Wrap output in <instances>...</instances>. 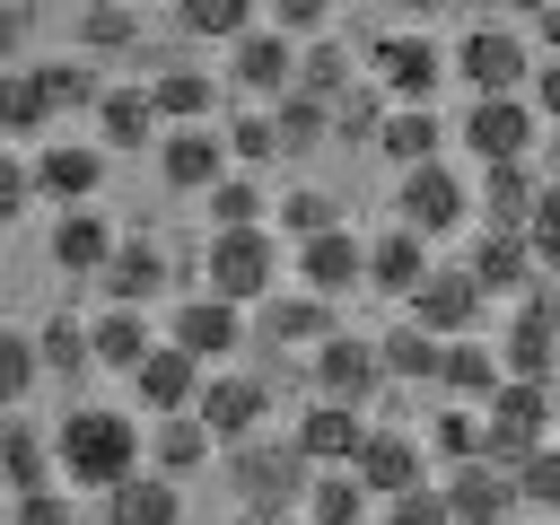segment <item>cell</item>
Masks as SVG:
<instances>
[{"instance_id": "obj_28", "label": "cell", "mask_w": 560, "mask_h": 525, "mask_svg": "<svg viewBox=\"0 0 560 525\" xmlns=\"http://www.w3.org/2000/svg\"><path fill=\"white\" fill-rule=\"evenodd\" d=\"M420 271H429V236L394 219L385 236H368V280H359V289H385V298H402Z\"/></svg>"}, {"instance_id": "obj_9", "label": "cell", "mask_w": 560, "mask_h": 525, "mask_svg": "<svg viewBox=\"0 0 560 525\" xmlns=\"http://www.w3.org/2000/svg\"><path fill=\"white\" fill-rule=\"evenodd\" d=\"M368 79H376L394 105H429V96L446 88V52L402 26V35H376V44H368Z\"/></svg>"}, {"instance_id": "obj_39", "label": "cell", "mask_w": 560, "mask_h": 525, "mask_svg": "<svg viewBox=\"0 0 560 525\" xmlns=\"http://www.w3.org/2000/svg\"><path fill=\"white\" fill-rule=\"evenodd\" d=\"M192 464H210V429L192 420V411H158V472H192Z\"/></svg>"}, {"instance_id": "obj_34", "label": "cell", "mask_w": 560, "mask_h": 525, "mask_svg": "<svg viewBox=\"0 0 560 525\" xmlns=\"http://www.w3.org/2000/svg\"><path fill=\"white\" fill-rule=\"evenodd\" d=\"M376 149H385L394 166H420V158H438V149H446V122H438V105H394V114L376 122Z\"/></svg>"}, {"instance_id": "obj_23", "label": "cell", "mask_w": 560, "mask_h": 525, "mask_svg": "<svg viewBox=\"0 0 560 525\" xmlns=\"http://www.w3.org/2000/svg\"><path fill=\"white\" fill-rule=\"evenodd\" d=\"M105 525H184V490H175V472H122L114 490H105Z\"/></svg>"}, {"instance_id": "obj_19", "label": "cell", "mask_w": 560, "mask_h": 525, "mask_svg": "<svg viewBox=\"0 0 560 525\" xmlns=\"http://www.w3.org/2000/svg\"><path fill=\"white\" fill-rule=\"evenodd\" d=\"M385 385V359H376V341H359V332H324L315 341V394H332V402H359L368 411V394Z\"/></svg>"}, {"instance_id": "obj_17", "label": "cell", "mask_w": 560, "mask_h": 525, "mask_svg": "<svg viewBox=\"0 0 560 525\" xmlns=\"http://www.w3.org/2000/svg\"><path fill=\"white\" fill-rule=\"evenodd\" d=\"M228 79H236L245 96H280V88L298 79V35H280V26L228 35Z\"/></svg>"}, {"instance_id": "obj_53", "label": "cell", "mask_w": 560, "mask_h": 525, "mask_svg": "<svg viewBox=\"0 0 560 525\" xmlns=\"http://www.w3.org/2000/svg\"><path fill=\"white\" fill-rule=\"evenodd\" d=\"M79 35H88L96 52H114V44H131L140 26H131V9H122V0H88V26H79Z\"/></svg>"}, {"instance_id": "obj_33", "label": "cell", "mask_w": 560, "mask_h": 525, "mask_svg": "<svg viewBox=\"0 0 560 525\" xmlns=\"http://www.w3.org/2000/svg\"><path fill=\"white\" fill-rule=\"evenodd\" d=\"M324 131H332V105H324V96H306V88H280V96H271V140H280V158L324 149Z\"/></svg>"}, {"instance_id": "obj_30", "label": "cell", "mask_w": 560, "mask_h": 525, "mask_svg": "<svg viewBox=\"0 0 560 525\" xmlns=\"http://www.w3.org/2000/svg\"><path fill=\"white\" fill-rule=\"evenodd\" d=\"M298 516H306V525H359V516H368L359 472H350V464H315L306 490H298Z\"/></svg>"}, {"instance_id": "obj_41", "label": "cell", "mask_w": 560, "mask_h": 525, "mask_svg": "<svg viewBox=\"0 0 560 525\" xmlns=\"http://www.w3.org/2000/svg\"><path fill=\"white\" fill-rule=\"evenodd\" d=\"M0 481H9V490H35V481H52V446H44L35 429H18V420L0 429Z\"/></svg>"}, {"instance_id": "obj_37", "label": "cell", "mask_w": 560, "mask_h": 525, "mask_svg": "<svg viewBox=\"0 0 560 525\" xmlns=\"http://www.w3.org/2000/svg\"><path fill=\"white\" fill-rule=\"evenodd\" d=\"M376 359H385V376H402V385H438V332H420L411 315L376 341Z\"/></svg>"}, {"instance_id": "obj_47", "label": "cell", "mask_w": 560, "mask_h": 525, "mask_svg": "<svg viewBox=\"0 0 560 525\" xmlns=\"http://www.w3.org/2000/svg\"><path fill=\"white\" fill-rule=\"evenodd\" d=\"M262 210H271V201H262L254 175H219V184H210V219H219V228H245V219H262Z\"/></svg>"}, {"instance_id": "obj_1", "label": "cell", "mask_w": 560, "mask_h": 525, "mask_svg": "<svg viewBox=\"0 0 560 525\" xmlns=\"http://www.w3.org/2000/svg\"><path fill=\"white\" fill-rule=\"evenodd\" d=\"M131 464H140V420H131V411H114V402L61 411V429H52V472H61L70 490H114Z\"/></svg>"}, {"instance_id": "obj_4", "label": "cell", "mask_w": 560, "mask_h": 525, "mask_svg": "<svg viewBox=\"0 0 560 525\" xmlns=\"http://www.w3.org/2000/svg\"><path fill=\"white\" fill-rule=\"evenodd\" d=\"M394 219H402V228H420L429 245H438V236H455V228L472 219V184L446 166V149H438V158H420V166H402V184H394Z\"/></svg>"}, {"instance_id": "obj_51", "label": "cell", "mask_w": 560, "mask_h": 525, "mask_svg": "<svg viewBox=\"0 0 560 525\" xmlns=\"http://www.w3.org/2000/svg\"><path fill=\"white\" fill-rule=\"evenodd\" d=\"M228 158H236V166H262V158H280V140H271V114H236V122H228Z\"/></svg>"}, {"instance_id": "obj_22", "label": "cell", "mask_w": 560, "mask_h": 525, "mask_svg": "<svg viewBox=\"0 0 560 525\" xmlns=\"http://www.w3.org/2000/svg\"><path fill=\"white\" fill-rule=\"evenodd\" d=\"M359 438H368V411H359V402H332V394H315V402H306V420L289 429V446H298L306 464H350V455H359Z\"/></svg>"}, {"instance_id": "obj_45", "label": "cell", "mask_w": 560, "mask_h": 525, "mask_svg": "<svg viewBox=\"0 0 560 525\" xmlns=\"http://www.w3.org/2000/svg\"><path fill=\"white\" fill-rule=\"evenodd\" d=\"M525 245H534L542 280H560V184H542V192H534V210H525Z\"/></svg>"}, {"instance_id": "obj_58", "label": "cell", "mask_w": 560, "mask_h": 525, "mask_svg": "<svg viewBox=\"0 0 560 525\" xmlns=\"http://www.w3.org/2000/svg\"><path fill=\"white\" fill-rule=\"evenodd\" d=\"M534 35H542V44L560 52V0H542V9H534Z\"/></svg>"}, {"instance_id": "obj_44", "label": "cell", "mask_w": 560, "mask_h": 525, "mask_svg": "<svg viewBox=\"0 0 560 525\" xmlns=\"http://www.w3.org/2000/svg\"><path fill=\"white\" fill-rule=\"evenodd\" d=\"M429 455H481V402H446L438 420H429Z\"/></svg>"}, {"instance_id": "obj_20", "label": "cell", "mask_w": 560, "mask_h": 525, "mask_svg": "<svg viewBox=\"0 0 560 525\" xmlns=\"http://www.w3.org/2000/svg\"><path fill=\"white\" fill-rule=\"evenodd\" d=\"M490 298H525L534 280H542V262H534V245H525V228H490L481 219V236H472V262H464Z\"/></svg>"}, {"instance_id": "obj_64", "label": "cell", "mask_w": 560, "mask_h": 525, "mask_svg": "<svg viewBox=\"0 0 560 525\" xmlns=\"http://www.w3.org/2000/svg\"><path fill=\"white\" fill-rule=\"evenodd\" d=\"M359 525H368V516H359Z\"/></svg>"}, {"instance_id": "obj_61", "label": "cell", "mask_w": 560, "mask_h": 525, "mask_svg": "<svg viewBox=\"0 0 560 525\" xmlns=\"http://www.w3.org/2000/svg\"><path fill=\"white\" fill-rule=\"evenodd\" d=\"M508 9H525V18H534V9H542V0H508Z\"/></svg>"}, {"instance_id": "obj_29", "label": "cell", "mask_w": 560, "mask_h": 525, "mask_svg": "<svg viewBox=\"0 0 560 525\" xmlns=\"http://www.w3.org/2000/svg\"><path fill=\"white\" fill-rule=\"evenodd\" d=\"M114 254V228L88 210V201H70L61 219H52V262L70 271V280H96V262Z\"/></svg>"}, {"instance_id": "obj_15", "label": "cell", "mask_w": 560, "mask_h": 525, "mask_svg": "<svg viewBox=\"0 0 560 525\" xmlns=\"http://www.w3.org/2000/svg\"><path fill=\"white\" fill-rule=\"evenodd\" d=\"M26 175H35V201H96V184H105V149L96 140H44L35 158H26Z\"/></svg>"}, {"instance_id": "obj_48", "label": "cell", "mask_w": 560, "mask_h": 525, "mask_svg": "<svg viewBox=\"0 0 560 525\" xmlns=\"http://www.w3.org/2000/svg\"><path fill=\"white\" fill-rule=\"evenodd\" d=\"M35 79H44L52 114H70V105H96V79H88L79 61H35Z\"/></svg>"}, {"instance_id": "obj_3", "label": "cell", "mask_w": 560, "mask_h": 525, "mask_svg": "<svg viewBox=\"0 0 560 525\" xmlns=\"http://www.w3.org/2000/svg\"><path fill=\"white\" fill-rule=\"evenodd\" d=\"M542 438H551V385L542 376H499L490 402H481V455L490 464H516Z\"/></svg>"}, {"instance_id": "obj_63", "label": "cell", "mask_w": 560, "mask_h": 525, "mask_svg": "<svg viewBox=\"0 0 560 525\" xmlns=\"http://www.w3.org/2000/svg\"><path fill=\"white\" fill-rule=\"evenodd\" d=\"M508 525H516V516H508Z\"/></svg>"}, {"instance_id": "obj_14", "label": "cell", "mask_w": 560, "mask_h": 525, "mask_svg": "<svg viewBox=\"0 0 560 525\" xmlns=\"http://www.w3.org/2000/svg\"><path fill=\"white\" fill-rule=\"evenodd\" d=\"M149 149H158L166 192H210V184L228 175V140H219L210 122H175V131H158Z\"/></svg>"}, {"instance_id": "obj_25", "label": "cell", "mask_w": 560, "mask_h": 525, "mask_svg": "<svg viewBox=\"0 0 560 525\" xmlns=\"http://www.w3.org/2000/svg\"><path fill=\"white\" fill-rule=\"evenodd\" d=\"M254 306H262L254 332H262L271 350H298V341H324V332H332V298H315V289H289V298L271 289V298H254Z\"/></svg>"}, {"instance_id": "obj_8", "label": "cell", "mask_w": 560, "mask_h": 525, "mask_svg": "<svg viewBox=\"0 0 560 525\" xmlns=\"http://www.w3.org/2000/svg\"><path fill=\"white\" fill-rule=\"evenodd\" d=\"M402 306H411V324L420 332H438V341H455V332H472L481 324V306H490V289L464 271V262H429L411 289H402Z\"/></svg>"}, {"instance_id": "obj_21", "label": "cell", "mask_w": 560, "mask_h": 525, "mask_svg": "<svg viewBox=\"0 0 560 525\" xmlns=\"http://www.w3.org/2000/svg\"><path fill=\"white\" fill-rule=\"evenodd\" d=\"M131 394H140L149 411H192V394H201V359L175 350V341H149V350L131 359Z\"/></svg>"}, {"instance_id": "obj_56", "label": "cell", "mask_w": 560, "mask_h": 525, "mask_svg": "<svg viewBox=\"0 0 560 525\" xmlns=\"http://www.w3.org/2000/svg\"><path fill=\"white\" fill-rule=\"evenodd\" d=\"M525 105H534V114H542V122H560V52H551V61H534V70H525Z\"/></svg>"}, {"instance_id": "obj_38", "label": "cell", "mask_w": 560, "mask_h": 525, "mask_svg": "<svg viewBox=\"0 0 560 525\" xmlns=\"http://www.w3.org/2000/svg\"><path fill=\"white\" fill-rule=\"evenodd\" d=\"M508 472H516V508H534V516H560V438L525 446Z\"/></svg>"}, {"instance_id": "obj_60", "label": "cell", "mask_w": 560, "mask_h": 525, "mask_svg": "<svg viewBox=\"0 0 560 525\" xmlns=\"http://www.w3.org/2000/svg\"><path fill=\"white\" fill-rule=\"evenodd\" d=\"M551 429H560V376H551Z\"/></svg>"}, {"instance_id": "obj_11", "label": "cell", "mask_w": 560, "mask_h": 525, "mask_svg": "<svg viewBox=\"0 0 560 525\" xmlns=\"http://www.w3.org/2000/svg\"><path fill=\"white\" fill-rule=\"evenodd\" d=\"M438 499H446L455 525H508L516 516V472L490 464V455H455L446 481H438Z\"/></svg>"}, {"instance_id": "obj_2", "label": "cell", "mask_w": 560, "mask_h": 525, "mask_svg": "<svg viewBox=\"0 0 560 525\" xmlns=\"http://www.w3.org/2000/svg\"><path fill=\"white\" fill-rule=\"evenodd\" d=\"M201 280H210V298H236V306L271 298V289H280V236H271L262 219H245V228H210Z\"/></svg>"}, {"instance_id": "obj_62", "label": "cell", "mask_w": 560, "mask_h": 525, "mask_svg": "<svg viewBox=\"0 0 560 525\" xmlns=\"http://www.w3.org/2000/svg\"><path fill=\"white\" fill-rule=\"evenodd\" d=\"M534 525H560V516H534Z\"/></svg>"}, {"instance_id": "obj_42", "label": "cell", "mask_w": 560, "mask_h": 525, "mask_svg": "<svg viewBox=\"0 0 560 525\" xmlns=\"http://www.w3.org/2000/svg\"><path fill=\"white\" fill-rule=\"evenodd\" d=\"M35 376H44V359H35V332L0 324V411H18V402L35 394Z\"/></svg>"}, {"instance_id": "obj_12", "label": "cell", "mask_w": 560, "mask_h": 525, "mask_svg": "<svg viewBox=\"0 0 560 525\" xmlns=\"http://www.w3.org/2000/svg\"><path fill=\"white\" fill-rule=\"evenodd\" d=\"M534 131H542V114L525 105V88L516 96H472V114H464V149L490 166V158H534Z\"/></svg>"}, {"instance_id": "obj_52", "label": "cell", "mask_w": 560, "mask_h": 525, "mask_svg": "<svg viewBox=\"0 0 560 525\" xmlns=\"http://www.w3.org/2000/svg\"><path fill=\"white\" fill-rule=\"evenodd\" d=\"M9 525H79V508H70V490L35 481V490H18V516Z\"/></svg>"}, {"instance_id": "obj_18", "label": "cell", "mask_w": 560, "mask_h": 525, "mask_svg": "<svg viewBox=\"0 0 560 525\" xmlns=\"http://www.w3.org/2000/svg\"><path fill=\"white\" fill-rule=\"evenodd\" d=\"M166 341H175V350H192V359L210 368V359L245 350V306H236V298H210V289H201V298H184V306H175Z\"/></svg>"}, {"instance_id": "obj_40", "label": "cell", "mask_w": 560, "mask_h": 525, "mask_svg": "<svg viewBox=\"0 0 560 525\" xmlns=\"http://www.w3.org/2000/svg\"><path fill=\"white\" fill-rule=\"evenodd\" d=\"M350 79H359V70H350V52H341V44H324V35H306V52H298V79H289V88H306V96H324V105H332Z\"/></svg>"}, {"instance_id": "obj_55", "label": "cell", "mask_w": 560, "mask_h": 525, "mask_svg": "<svg viewBox=\"0 0 560 525\" xmlns=\"http://www.w3.org/2000/svg\"><path fill=\"white\" fill-rule=\"evenodd\" d=\"M262 9H271L280 35H324L332 26V0H262Z\"/></svg>"}, {"instance_id": "obj_10", "label": "cell", "mask_w": 560, "mask_h": 525, "mask_svg": "<svg viewBox=\"0 0 560 525\" xmlns=\"http://www.w3.org/2000/svg\"><path fill=\"white\" fill-rule=\"evenodd\" d=\"M192 420L210 429V446H236V438H254V429L271 420V385H262V376H236V368H228V376H210V368H201Z\"/></svg>"}, {"instance_id": "obj_32", "label": "cell", "mask_w": 560, "mask_h": 525, "mask_svg": "<svg viewBox=\"0 0 560 525\" xmlns=\"http://www.w3.org/2000/svg\"><path fill=\"white\" fill-rule=\"evenodd\" d=\"M149 341H158V332H149V315H140V306H105V315L88 324V368L131 376V359H140Z\"/></svg>"}, {"instance_id": "obj_13", "label": "cell", "mask_w": 560, "mask_h": 525, "mask_svg": "<svg viewBox=\"0 0 560 525\" xmlns=\"http://www.w3.org/2000/svg\"><path fill=\"white\" fill-rule=\"evenodd\" d=\"M359 280H368V236H350L341 219L315 228V236H298V289H315V298H350Z\"/></svg>"}, {"instance_id": "obj_26", "label": "cell", "mask_w": 560, "mask_h": 525, "mask_svg": "<svg viewBox=\"0 0 560 525\" xmlns=\"http://www.w3.org/2000/svg\"><path fill=\"white\" fill-rule=\"evenodd\" d=\"M490 385H499V350H490L481 332L438 341V394H446V402H490Z\"/></svg>"}, {"instance_id": "obj_7", "label": "cell", "mask_w": 560, "mask_h": 525, "mask_svg": "<svg viewBox=\"0 0 560 525\" xmlns=\"http://www.w3.org/2000/svg\"><path fill=\"white\" fill-rule=\"evenodd\" d=\"M525 70H534V44H525L516 26H472V35L446 52V79H464L472 96H516Z\"/></svg>"}, {"instance_id": "obj_57", "label": "cell", "mask_w": 560, "mask_h": 525, "mask_svg": "<svg viewBox=\"0 0 560 525\" xmlns=\"http://www.w3.org/2000/svg\"><path fill=\"white\" fill-rule=\"evenodd\" d=\"M26 44V0H0V61H18Z\"/></svg>"}, {"instance_id": "obj_27", "label": "cell", "mask_w": 560, "mask_h": 525, "mask_svg": "<svg viewBox=\"0 0 560 525\" xmlns=\"http://www.w3.org/2000/svg\"><path fill=\"white\" fill-rule=\"evenodd\" d=\"M534 192H542V175H534L525 158H490V166H481V192H472V210H481L490 228H525Z\"/></svg>"}, {"instance_id": "obj_31", "label": "cell", "mask_w": 560, "mask_h": 525, "mask_svg": "<svg viewBox=\"0 0 560 525\" xmlns=\"http://www.w3.org/2000/svg\"><path fill=\"white\" fill-rule=\"evenodd\" d=\"M96 140H105V149H149V140H158L149 88H96Z\"/></svg>"}, {"instance_id": "obj_54", "label": "cell", "mask_w": 560, "mask_h": 525, "mask_svg": "<svg viewBox=\"0 0 560 525\" xmlns=\"http://www.w3.org/2000/svg\"><path fill=\"white\" fill-rule=\"evenodd\" d=\"M26 201H35V175H26V158H18V149H0V228H18V219H26Z\"/></svg>"}, {"instance_id": "obj_50", "label": "cell", "mask_w": 560, "mask_h": 525, "mask_svg": "<svg viewBox=\"0 0 560 525\" xmlns=\"http://www.w3.org/2000/svg\"><path fill=\"white\" fill-rule=\"evenodd\" d=\"M385 525H455V516H446L438 481H411V490H394V499H385Z\"/></svg>"}, {"instance_id": "obj_16", "label": "cell", "mask_w": 560, "mask_h": 525, "mask_svg": "<svg viewBox=\"0 0 560 525\" xmlns=\"http://www.w3.org/2000/svg\"><path fill=\"white\" fill-rule=\"evenodd\" d=\"M350 472H359V490H368V499H394V490L429 481V446H420L411 429H368V438H359V455H350Z\"/></svg>"}, {"instance_id": "obj_49", "label": "cell", "mask_w": 560, "mask_h": 525, "mask_svg": "<svg viewBox=\"0 0 560 525\" xmlns=\"http://www.w3.org/2000/svg\"><path fill=\"white\" fill-rule=\"evenodd\" d=\"M332 219H341V201L315 192V184H298V192L280 201V228H289V236H315V228H332Z\"/></svg>"}, {"instance_id": "obj_24", "label": "cell", "mask_w": 560, "mask_h": 525, "mask_svg": "<svg viewBox=\"0 0 560 525\" xmlns=\"http://www.w3.org/2000/svg\"><path fill=\"white\" fill-rule=\"evenodd\" d=\"M96 289H105L114 306H149V298L166 289V254H158L149 236H131V245H114V254L96 262Z\"/></svg>"}, {"instance_id": "obj_59", "label": "cell", "mask_w": 560, "mask_h": 525, "mask_svg": "<svg viewBox=\"0 0 560 525\" xmlns=\"http://www.w3.org/2000/svg\"><path fill=\"white\" fill-rule=\"evenodd\" d=\"M394 9H402V18H438L446 0H394Z\"/></svg>"}, {"instance_id": "obj_6", "label": "cell", "mask_w": 560, "mask_h": 525, "mask_svg": "<svg viewBox=\"0 0 560 525\" xmlns=\"http://www.w3.org/2000/svg\"><path fill=\"white\" fill-rule=\"evenodd\" d=\"M490 350H499V376H542V385H551V376H560V289L534 280Z\"/></svg>"}, {"instance_id": "obj_36", "label": "cell", "mask_w": 560, "mask_h": 525, "mask_svg": "<svg viewBox=\"0 0 560 525\" xmlns=\"http://www.w3.org/2000/svg\"><path fill=\"white\" fill-rule=\"evenodd\" d=\"M149 105H158V122H210L219 79H210V70H158V79H149Z\"/></svg>"}, {"instance_id": "obj_35", "label": "cell", "mask_w": 560, "mask_h": 525, "mask_svg": "<svg viewBox=\"0 0 560 525\" xmlns=\"http://www.w3.org/2000/svg\"><path fill=\"white\" fill-rule=\"evenodd\" d=\"M44 122H52V96H44L35 61H0V131L9 140H35Z\"/></svg>"}, {"instance_id": "obj_5", "label": "cell", "mask_w": 560, "mask_h": 525, "mask_svg": "<svg viewBox=\"0 0 560 525\" xmlns=\"http://www.w3.org/2000/svg\"><path fill=\"white\" fill-rule=\"evenodd\" d=\"M306 472H315V464H306L289 438H262V429H254V438L228 446V490H236L245 508H298Z\"/></svg>"}, {"instance_id": "obj_46", "label": "cell", "mask_w": 560, "mask_h": 525, "mask_svg": "<svg viewBox=\"0 0 560 525\" xmlns=\"http://www.w3.org/2000/svg\"><path fill=\"white\" fill-rule=\"evenodd\" d=\"M35 359L61 368V376H79V368H88V324H79V315H52V324L35 332Z\"/></svg>"}, {"instance_id": "obj_43", "label": "cell", "mask_w": 560, "mask_h": 525, "mask_svg": "<svg viewBox=\"0 0 560 525\" xmlns=\"http://www.w3.org/2000/svg\"><path fill=\"white\" fill-rule=\"evenodd\" d=\"M175 18H184V35L228 44V35H245V26L262 18V0H175Z\"/></svg>"}]
</instances>
